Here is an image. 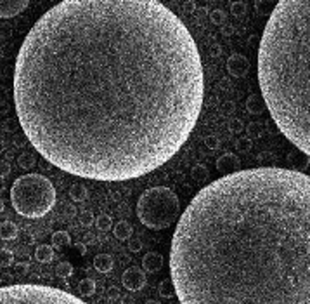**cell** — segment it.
<instances>
[{"label":"cell","instance_id":"1","mask_svg":"<svg viewBox=\"0 0 310 304\" xmlns=\"http://www.w3.org/2000/svg\"><path fill=\"white\" fill-rule=\"evenodd\" d=\"M205 94L198 45L158 0H62L26 35L19 125L54 167L128 181L184 146Z\"/></svg>","mask_w":310,"mask_h":304},{"label":"cell","instance_id":"2","mask_svg":"<svg viewBox=\"0 0 310 304\" xmlns=\"http://www.w3.org/2000/svg\"><path fill=\"white\" fill-rule=\"evenodd\" d=\"M170 276L181 304H310V176L258 167L199 190Z\"/></svg>","mask_w":310,"mask_h":304},{"label":"cell","instance_id":"3","mask_svg":"<svg viewBox=\"0 0 310 304\" xmlns=\"http://www.w3.org/2000/svg\"><path fill=\"white\" fill-rule=\"evenodd\" d=\"M258 82L286 139L310 156V0H279L258 47Z\"/></svg>","mask_w":310,"mask_h":304},{"label":"cell","instance_id":"4","mask_svg":"<svg viewBox=\"0 0 310 304\" xmlns=\"http://www.w3.org/2000/svg\"><path fill=\"white\" fill-rule=\"evenodd\" d=\"M11 202L23 217H43L56 203L54 185L42 174H25L12 185Z\"/></svg>","mask_w":310,"mask_h":304},{"label":"cell","instance_id":"5","mask_svg":"<svg viewBox=\"0 0 310 304\" xmlns=\"http://www.w3.org/2000/svg\"><path fill=\"white\" fill-rule=\"evenodd\" d=\"M181 202L172 188L155 186L146 190L137 202V216L149 229H165L175 223Z\"/></svg>","mask_w":310,"mask_h":304},{"label":"cell","instance_id":"6","mask_svg":"<svg viewBox=\"0 0 310 304\" xmlns=\"http://www.w3.org/2000/svg\"><path fill=\"white\" fill-rule=\"evenodd\" d=\"M0 304H87L64 290L45 285L19 283L0 289Z\"/></svg>","mask_w":310,"mask_h":304},{"label":"cell","instance_id":"7","mask_svg":"<svg viewBox=\"0 0 310 304\" xmlns=\"http://www.w3.org/2000/svg\"><path fill=\"white\" fill-rule=\"evenodd\" d=\"M122 282H123V287H125L126 290H130V292H139V290L144 289V285H146L144 269L132 266V268H128L125 273H123Z\"/></svg>","mask_w":310,"mask_h":304},{"label":"cell","instance_id":"8","mask_svg":"<svg viewBox=\"0 0 310 304\" xmlns=\"http://www.w3.org/2000/svg\"><path fill=\"white\" fill-rule=\"evenodd\" d=\"M227 72L231 73L236 78H241V76H246L249 72V61L246 56L243 54H232L229 56L227 59Z\"/></svg>","mask_w":310,"mask_h":304},{"label":"cell","instance_id":"9","mask_svg":"<svg viewBox=\"0 0 310 304\" xmlns=\"http://www.w3.org/2000/svg\"><path fill=\"white\" fill-rule=\"evenodd\" d=\"M30 0H0V18L9 19L21 14L28 7Z\"/></svg>","mask_w":310,"mask_h":304},{"label":"cell","instance_id":"10","mask_svg":"<svg viewBox=\"0 0 310 304\" xmlns=\"http://www.w3.org/2000/svg\"><path fill=\"white\" fill-rule=\"evenodd\" d=\"M239 167H241V160L234 153H224V155L218 156V160H217V170L220 174H224V176L238 172Z\"/></svg>","mask_w":310,"mask_h":304},{"label":"cell","instance_id":"11","mask_svg":"<svg viewBox=\"0 0 310 304\" xmlns=\"http://www.w3.org/2000/svg\"><path fill=\"white\" fill-rule=\"evenodd\" d=\"M163 266V256L158 252H148L142 259V268L148 273H156L159 271Z\"/></svg>","mask_w":310,"mask_h":304},{"label":"cell","instance_id":"12","mask_svg":"<svg viewBox=\"0 0 310 304\" xmlns=\"http://www.w3.org/2000/svg\"><path fill=\"white\" fill-rule=\"evenodd\" d=\"M246 110H248V113H253V115H262L267 110V103H265L263 96H249L246 99Z\"/></svg>","mask_w":310,"mask_h":304},{"label":"cell","instance_id":"13","mask_svg":"<svg viewBox=\"0 0 310 304\" xmlns=\"http://www.w3.org/2000/svg\"><path fill=\"white\" fill-rule=\"evenodd\" d=\"M94 266L99 273H109L115 266V261L109 254H97L94 257Z\"/></svg>","mask_w":310,"mask_h":304},{"label":"cell","instance_id":"14","mask_svg":"<svg viewBox=\"0 0 310 304\" xmlns=\"http://www.w3.org/2000/svg\"><path fill=\"white\" fill-rule=\"evenodd\" d=\"M35 259L42 265H47L54 259V247L52 245H40L38 249L35 250Z\"/></svg>","mask_w":310,"mask_h":304},{"label":"cell","instance_id":"15","mask_svg":"<svg viewBox=\"0 0 310 304\" xmlns=\"http://www.w3.org/2000/svg\"><path fill=\"white\" fill-rule=\"evenodd\" d=\"M132 231H134V228H132V225L126 221H120L116 223L115 229H113V233H115V236L118 240H122V242H125V240H128L130 236H132Z\"/></svg>","mask_w":310,"mask_h":304},{"label":"cell","instance_id":"16","mask_svg":"<svg viewBox=\"0 0 310 304\" xmlns=\"http://www.w3.org/2000/svg\"><path fill=\"white\" fill-rule=\"evenodd\" d=\"M19 229L18 226L14 225V223H2L0 225V238H4V240H14L16 236H18Z\"/></svg>","mask_w":310,"mask_h":304},{"label":"cell","instance_id":"17","mask_svg":"<svg viewBox=\"0 0 310 304\" xmlns=\"http://www.w3.org/2000/svg\"><path fill=\"white\" fill-rule=\"evenodd\" d=\"M71 243V236H69L68 231H56L52 235V247L54 249H61V247H66Z\"/></svg>","mask_w":310,"mask_h":304},{"label":"cell","instance_id":"18","mask_svg":"<svg viewBox=\"0 0 310 304\" xmlns=\"http://www.w3.org/2000/svg\"><path fill=\"white\" fill-rule=\"evenodd\" d=\"M87 195H89V191H87V188L83 185H73L69 188V196H71L73 202H83L87 198Z\"/></svg>","mask_w":310,"mask_h":304},{"label":"cell","instance_id":"19","mask_svg":"<svg viewBox=\"0 0 310 304\" xmlns=\"http://www.w3.org/2000/svg\"><path fill=\"white\" fill-rule=\"evenodd\" d=\"M158 290H159V296L161 297H165V299H172V296L175 294V287H173L172 278L163 280V282L159 283Z\"/></svg>","mask_w":310,"mask_h":304},{"label":"cell","instance_id":"20","mask_svg":"<svg viewBox=\"0 0 310 304\" xmlns=\"http://www.w3.org/2000/svg\"><path fill=\"white\" fill-rule=\"evenodd\" d=\"M78 292L82 296H92L95 292V282L92 278H83L78 283Z\"/></svg>","mask_w":310,"mask_h":304},{"label":"cell","instance_id":"21","mask_svg":"<svg viewBox=\"0 0 310 304\" xmlns=\"http://www.w3.org/2000/svg\"><path fill=\"white\" fill-rule=\"evenodd\" d=\"M191 176H192V179L194 181H206V179L210 178V170H208V167H205V165H196V167H192V170H191Z\"/></svg>","mask_w":310,"mask_h":304},{"label":"cell","instance_id":"22","mask_svg":"<svg viewBox=\"0 0 310 304\" xmlns=\"http://www.w3.org/2000/svg\"><path fill=\"white\" fill-rule=\"evenodd\" d=\"M272 0H255V9L258 14L262 16H271L274 9H271Z\"/></svg>","mask_w":310,"mask_h":304},{"label":"cell","instance_id":"23","mask_svg":"<svg viewBox=\"0 0 310 304\" xmlns=\"http://www.w3.org/2000/svg\"><path fill=\"white\" fill-rule=\"evenodd\" d=\"M14 265V254L9 249H0V266L7 268V266Z\"/></svg>","mask_w":310,"mask_h":304},{"label":"cell","instance_id":"24","mask_svg":"<svg viewBox=\"0 0 310 304\" xmlns=\"http://www.w3.org/2000/svg\"><path fill=\"white\" fill-rule=\"evenodd\" d=\"M95 226H97L101 231H108L113 226V219L108 214H101V216H97V219H95Z\"/></svg>","mask_w":310,"mask_h":304},{"label":"cell","instance_id":"25","mask_svg":"<svg viewBox=\"0 0 310 304\" xmlns=\"http://www.w3.org/2000/svg\"><path fill=\"white\" fill-rule=\"evenodd\" d=\"M73 266L69 265V263H66V261H62V263H59L58 268H56V273H58V276H61V278H69V276L73 275Z\"/></svg>","mask_w":310,"mask_h":304},{"label":"cell","instance_id":"26","mask_svg":"<svg viewBox=\"0 0 310 304\" xmlns=\"http://www.w3.org/2000/svg\"><path fill=\"white\" fill-rule=\"evenodd\" d=\"M246 11H248V7H246L245 2H241V0H238V2H232L231 14H234L236 18H243V16L246 14Z\"/></svg>","mask_w":310,"mask_h":304},{"label":"cell","instance_id":"27","mask_svg":"<svg viewBox=\"0 0 310 304\" xmlns=\"http://www.w3.org/2000/svg\"><path fill=\"white\" fill-rule=\"evenodd\" d=\"M210 21L213 25H224L225 23V12L220 11V9H215V11L210 12Z\"/></svg>","mask_w":310,"mask_h":304},{"label":"cell","instance_id":"28","mask_svg":"<svg viewBox=\"0 0 310 304\" xmlns=\"http://www.w3.org/2000/svg\"><path fill=\"white\" fill-rule=\"evenodd\" d=\"M19 167H23V169H30V167H33V163H35V156L31 155V153H23L21 156H19Z\"/></svg>","mask_w":310,"mask_h":304},{"label":"cell","instance_id":"29","mask_svg":"<svg viewBox=\"0 0 310 304\" xmlns=\"http://www.w3.org/2000/svg\"><path fill=\"white\" fill-rule=\"evenodd\" d=\"M253 143L249 138H245V139H239L238 143H236V150H238L239 153H248L249 150H251Z\"/></svg>","mask_w":310,"mask_h":304},{"label":"cell","instance_id":"30","mask_svg":"<svg viewBox=\"0 0 310 304\" xmlns=\"http://www.w3.org/2000/svg\"><path fill=\"white\" fill-rule=\"evenodd\" d=\"M128 250L130 252H141L142 250V242H141V238H135V236H130L128 238Z\"/></svg>","mask_w":310,"mask_h":304},{"label":"cell","instance_id":"31","mask_svg":"<svg viewBox=\"0 0 310 304\" xmlns=\"http://www.w3.org/2000/svg\"><path fill=\"white\" fill-rule=\"evenodd\" d=\"M205 145L208 150H217L220 146V141L215 138V136H208V138L205 139Z\"/></svg>","mask_w":310,"mask_h":304},{"label":"cell","instance_id":"32","mask_svg":"<svg viewBox=\"0 0 310 304\" xmlns=\"http://www.w3.org/2000/svg\"><path fill=\"white\" fill-rule=\"evenodd\" d=\"M11 172V165L5 160H0V178H5Z\"/></svg>","mask_w":310,"mask_h":304},{"label":"cell","instance_id":"33","mask_svg":"<svg viewBox=\"0 0 310 304\" xmlns=\"http://www.w3.org/2000/svg\"><path fill=\"white\" fill-rule=\"evenodd\" d=\"M248 132H249V136L255 134L256 138H258V136H262V129H260L258 123H249V125H248Z\"/></svg>","mask_w":310,"mask_h":304},{"label":"cell","instance_id":"34","mask_svg":"<svg viewBox=\"0 0 310 304\" xmlns=\"http://www.w3.org/2000/svg\"><path fill=\"white\" fill-rule=\"evenodd\" d=\"M182 9H184L187 14H191V12H194L196 11V4L192 2V0H186L184 2V5H182Z\"/></svg>","mask_w":310,"mask_h":304},{"label":"cell","instance_id":"35","mask_svg":"<svg viewBox=\"0 0 310 304\" xmlns=\"http://www.w3.org/2000/svg\"><path fill=\"white\" fill-rule=\"evenodd\" d=\"M75 250H78L80 256H85V254H87V245H85V243H75Z\"/></svg>","mask_w":310,"mask_h":304},{"label":"cell","instance_id":"36","mask_svg":"<svg viewBox=\"0 0 310 304\" xmlns=\"http://www.w3.org/2000/svg\"><path fill=\"white\" fill-rule=\"evenodd\" d=\"M26 269H28V265H26V263H18V265H16V271H26Z\"/></svg>","mask_w":310,"mask_h":304},{"label":"cell","instance_id":"37","mask_svg":"<svg viewBox=\"0 0 310 304\" xmlns=\"http://www.w3.org/2000/svg\"><path fill=\"white\" fill-rule=\"evenodd\" d=\"M118 292H120V290L116 289V287H111V289H109V296H111V297H118Z\"/></svg>","mask_w":310,"mask_h":304},{"label":"cell","instance_id":"38","mask_svg":"<svg viewBox=\"0 0 310 304\" xmlns=\"http://www.w3.org/2000/svg\"><path fill=\"white\" fill-rule=\"evenodd\" d=\"M232 32H234V30H232L231 26H225V28L222 30V33H224V35H232Z\"/></svg>","mask_w":310,"mask_h":304},{"label":"cell","instance_id":"39","mask_svg":"<svg viewBox=\"0 0 310 304\" xmlns=\"http://www.w3.org/2000/svg\"><path fill=\"white\" fill-rule=\"evenodd\" d=\"M123 304H134V301L130 299V296H126V297H123Z\"/></svg>","mask_w":310,"mask_h":304},{"label":"cell","instance_id":"40","mask_svg":"<svg viewBox=\"0 0 310 304\" xmlns=\"http://www.w3.org/2000/svg\"><path fill=\"white\" fill-rule=\"evenodd\" d=\"M220 51H222V49H220L218 45H215V47H213V54H215V56H218Z\"/></svg>","mask_w":310,"mask_h":304},{"label":"cell","instance_id":"41","mask_svg":"<svg viewBox=\"0 0 310 304\" xmlns=\"http://www.w3.org/2000/svg\"><path fill=\"white\" fill-rule=\"evenodd\" d=\"M248 42H249V45H253V43L256 42V38H255V37H249V38H248Z\"/></svg>","mask_w":310,"mask_h":304},{"label":"cell","instance_id":"42","mask_svg":"<svg viewBox=\"0 0 310 304\" xmlns=\"http://www.w3.org/2000/svg\"><path fill=\"white\" fill-rule=\"evenodd\" d=\"M146 304H159V303H158V301H153V299H151V301H148Z\"/></svg>","mask_w":310,"mask_h":304},{"label":"cell","instance_id":"43","mask_svg":"<svg viewBox=\"0 0 310 304\" xmlns=\"http://www.w3.org/2000/svg\"><path fill=\"white\" fill-rule=\"evenodd\" d=\"M2 190H4V183L0 181V191H2Z\"/></svg>","mask_w":310,"mask_h":304},{"label":"cell","instance_id":"44","mask_svg":"<svg viewBox=\"0 0 310 304\" xmlns=\"http://www.w3.org/2000/svg\"><path fill=\"white\" fill-rule=\"evenodd\" d=\"M205 2H206V0H205Z\"/></svg>","mask_w":310,"mask_h":304}]
</instances>
